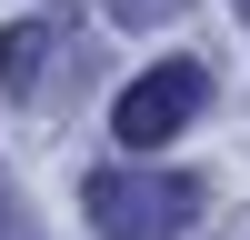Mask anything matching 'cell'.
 <instances>
[{
  "instance_id": "277c9868",
  "label": "cell",
  "mask_w": 250,
  "mask_h": 240,
  "mask_svg": "<svg viewBox=\"0 0 250 240\" xmlns=\"http://www.w3.org/2000/svg\"><path fill=\"white\" fill-rule=\"evenodd\" d=\"M240 10H250V0H240Z\"/></svg>"
},
{
  "instance_id": "7a4b0ae2",
  "label": "cell",
  "mask_w": 250,
  "mask_h": 240,
  "mask_svg": "<svg viewBox=\"0 0 250 240\" xmlns=\"http://www.w3.org/2000/svg\"><path fill=\"white\" fill-rule=\"evenodd\" d=\"M200 100H210V80H200L190 60H160V70H140L130 90L110 100V140H120V150H160V140L190 130Z\"/></svg>"
},
{
  "instance_id": "3957f363",
  "label": "cell",
  "mask_w": 250,
  "mask_h": 240,
  "mask_svg": "<svg viewBox=\"0 0 250 240\" xmlns=\"http://www.w3.org/2000/svg\"><path fill=\"white\" fill-rule=\"evenodd\" d=\"M40 50H50L40 30H10V40H0V80H10V90H30V80H40Z\"/></svg>"
},
{
  "instance_id": "6da1fadb",
  "label": "cell",
  "mask_w": 250,
  "mask_h": 240,
  "mask_svg": "<svg viewBox=\"0 0 250 240\" xmlns=\"http://www.w3.org/2000/svg\"><path fill=\"white\" fill-rule=\"evenodd\" d=\"M90 220H100V240H180L200 220V180H180V170H100L90 180Z\"/></svg>"
}]
</instances>
